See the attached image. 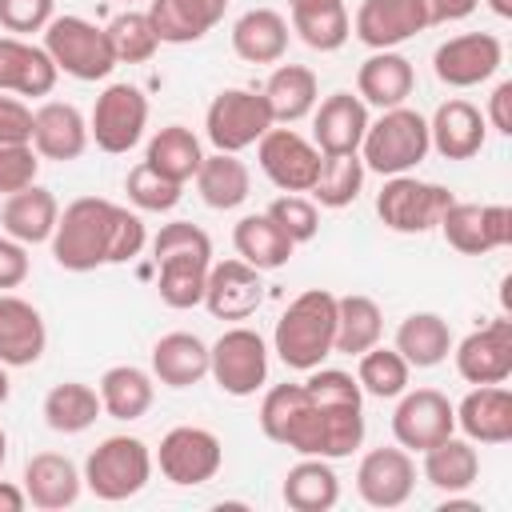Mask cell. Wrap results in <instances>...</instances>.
<instances>
[{
	"label": "cell",
	"instance_id": "6da1fadb",
	"mask_svg": "<svg viewBox=\"0 0 512 512\" xmlns=\"http://www.w3.org/2000/svg\"><path fill=\"white\" fill-rule=\"evenodd\" d=\"M260 432L300 456L344 460L364 444V392L352 372L320 364L308 380L264 392Z\"/></svg>",
	"mask_w": 512,
	"mask_h": 512
},
{
	"label": "cell",
	"instance_id": "7a4b0ae2",
	"mask_svg": "<svg viewBox=\"0 0 512 512\" xmlns=\"http://www.w3.org/2000/svg\"><path fill=\"white\" fill-rule=\"evenodd\" d=\"M148 232L144 220L104 196L72 200L52 232V260L64 272H92L104 264H128L140 256Z\"/></svg>",
	"mask_w": 512,
	"mask_h": 512
},
{
	"label": "cell",
	"instance_id": "3957f363",
	"mask_svg": "<svg viewBox=\"0 0 512 512\" xmlns=\"http://www.w3.org/2000/svg\"><path fill=\"white\" fill-rule=\"evenodd\" d=\"M152 260H156V292L168 308L184 312L204 300V280L212 268V240L200 224L172 220L152 236Z\"/></svg>",
	"mask_w": 512,
	"mask_h": 512
},
{
	"label": "cell",
	"instance_id": "277c9868",
	"mask_svg": "<svg viewBox=\"0 0 512 512\" xmlns=\"http://www.w3.org/2000/svg\"><path fill=\"white\" fill-rule=\"evenodd\" d=\"M336 344V296L328 288L300 292L276 320L272 352L292 372H312L332 356Z\"/></svg>",
	"mask_w": 512,
	"mask_h": 512
},
{
	"label": "cell",
	"instance_id": "5b68a950",
	"mask_svg": "<svg viewBox=\"0 0 512 512\" xmlns=\"http://www.w3.org/2000/svg\"><path fill=\"white\" fill-rule=\"evenodd\" d=\"M432 152L428 144V120L416 108H384L376 120H368V132L360 140V160L368 172L380 176H404L412 172L424 156Z\"/></svg>",
	"mask_w": 512,
	"mask_h": 512
},
{
	"label": "cell",
	"instance_id": "8992f818",
	"mask_svg": "<svg viewBox=\"0 0 512 512\" xmlns=\"http://www.w3.org/2000/svg\"><path fill=\"white\" fill-rule=\"evenodd\" d=\"M84 488L96 500H128L152 480V452L140 436H104L84 460Z\"/></svg>",
	"mask_w": 512,
	"mask_h": 512
},
{
	"label": "cell",
	"instance_id": "52a82bcc",
	"mask_svg": "<svg viewBox=\"0 0 512 512\" xmlns=\"http://www.w3.org/2000/svg\"><path fill=\"white\" fill-rule=\"evenodd\" d=\"M40 48L52 56L56 72H64L72 80H104L116 68L108 32L84 16H52Z\"/></svg>",
	"mask_w": 512,
	"mask_h": 512
},
{
	"label": "cell",
	"instance_id": "ba28073f",
	"mask_svg": "<svg viewBox=\"0 0 512 512\" xmlns=\"http://www.w3.org/2000/svg\"><path fill=\"white\" fill-rule=\"evenodd\" d=\"M456 196L444 184L432 180H416V176H388L384 188L376 192V216L388 232L400 236H424L440 224V216L448 212Z\"/></svg>",
	"mask_w": 512,
	"mask_h": 512
},
{
	"label": "cell",
	"instance_id": "9c48e42d",
	"mask_svg": "<svg viewBox=\"0 0 512 512\" xmlns=\"http://www.w3.org/2000/svg\"><path fill=\"white\" fill-rule=\"evenodd\" d=\"M272 124L276 120L268 112L264 92H252V88H224L212 96V104L204 112V136L212 140L216 152H244Z\"/></svg>",
	"mask_w": 512,
	"mask_h": 512
},
{
	"label": "cell",
	"instance_id": "30bf717a",
	"mask_svg": "<svg viewBox=\"0 0 512 512\" xmlns=\"http://www.w3.org/2000/svg\"><path fill=\"white\" fill-rule=\"evenodd\" d=\"M208 376L228 396H256L268 380V344L260 332L236 324L208 344Z\"/></svg>",
	"mask_w": 512,
	"mask_h": 512
},
{
	"label": "cell",
	"instance_id": "8fae6325",
	"mask_svg": "<svg viewBox=\"0 0 512 512\" xmlns=\"http://www.w3.org/2000/svg\"><path fill=\"white\" fill-rule=\"evenodd\" d=\"M148 128V96L136 84H108L88 116V136L96 140L100 152L124 156L140 144Z\"/></svg>",
	"mask_w": 512,
	"mask_h": 512
},
{
	"label": "cell",
	"instance_id": "7c38bea8",
	"mask_svg": "<svg viewBox=\"0 0 512 512\" xmlns=\"http://www.w3.org/2000/svg\"><path fill=\"white\" fill-rule=\"evenodd\" d=\"M160 464V476L176 488H196V484H208L220 464H224V444L216 432L208 428H196V424H180L172 432H164L160 448H156V460Z\"/></svg>",
	"mask_w": 512,
	"mask_h": 512
},
{
	"label": "cell",
	"instance_id": "4fadbf2b",
	"mask_svg": "<svg viewBox=\"0 0 512 512\" xmlns=\"http://www.w3.org/2000/svg\"><path fill=\"white\" fill-rule=\"evenodd\" d=\"M256 160L260 172L280 188V192H312L316 176H320V148L300 136L292 124H272L260 140H256Z\"/></svg>",
	"mask_w": 512,
	"mask_h": 512
},
{
	"label": "cell",
	"instance_id": "5bb4252c",
	"mask_svg": "<svg viewBox=\"0 0 512 512\" xmlns=\"http://www.w3.org/2000/svg\"><path fill=\"white\" fill-rule=\"evenodd\" d=\"M460 256H484L496 248L512 244V208L508 204H472V200H452L448 212L436 224Z\"/></svg>",
	"mask_w": 512,
	"mask_h": 512
},
{
	"label": "cell",
	"instance_id": "9a60e30c",
	"mask_svg": "<svg viewBox=\"0 0 512 512\" xmlns=\"http://www.w3.org/2000/svg\"><path fill=\"white\" fill-rule=\"evenodd\" d=\"M456 432V408L440 388H416L400 392V404L392 412V436L408 452H424Z\"/></svg>",
	"mask_w": 512,
	"mask_h": 512
},
{
	"label": "cell",
	"instance_id": "2e32d148",
	"mask_svg": "<svg viewBox=\"0 0 512 512\" xmlns=\"http://www.w3.org/2000/svg\"><path fill=\"white\" fill-rule=\"evenodd\" d=\"M500 64H504V44L492 32H464V36L444 40L432 52V72L448 88H476L492 80Z\"/></svg>",
	"mask_w": 512,
	"mask_h": 512
},
{
	"label": "cell",
	"instance_id": "e0dca14e",
	"mask_svg": "<svg viewBox=\"0 0 512 512\" xmlns=\"http://www.w3.org/2000/svg\"><path fill=\"white\" fill-rule=\"evenodd\" d=\"M416 488V460L408 448H372L360 456L356 492L372 508H400Z\"/></svg>",
	"mask_w": 512,
	"mask_h": 512
},
{
	"label": "cell",
	"instance_id": "ac0fdd59",
	"mask_svg": "<svg viewBox=\"0 0 512 512\" xmlns=\"http://www.w3.org/2000/svg\"><path fill=\"white\" fill-rule=\"evenodd\" d=\"M456 372L468 384H504L512 376V320H488L484 328L468 332L460 344H452Z\"/></svg>",
	"mask_w": 512,
	"mask_h": 512
},
{
	"label": "cell",
	"instance_id": "d6986e66",
	"mask_svg": "<svg viewBox=\"0 0 512 512\" xmlns=\"http://www.w3.org/2000/svg\"><path fill=\"white\" fill-rule=\"evenodd\" d=\"M216 320H248L264 304V276L260 268L236 260H220L208 268L204 280V300H200Z\"/></svg>",
	"mask_w": 512,
	"mask_h": 512
},
{
	"label": "cell",
	"instance_id": "ffe728a7",
	"mask_svg": "<svg viewBox=\"0 0 512 512\" xmlns=\"http://www.w3.org/2000/svg\"><path fill=\"white\" fill-rule=\"evenodd\" d=\"M424 28H428L424 0H360L356 20H352L356 40L368 44L372 52L396 48Z\"/></svg>",
	"mask_w": 512,
	"mask_h": 512
},
{
	"label": "cell",
	"instance_id": "44dd1931",
	"mask_svg": "<svg viewBox=\"0 0 512 512\" xmlns=\"http://www.w3.org/2000/svg\"><path fill=\"white\" fill-rule=\"evenodd\" d=\"M48 348L44 316L32 300L16 292H0V364L4 368H32Z\"/></svg>",
	"mask_w": 512,
	"mask_h": 512
},
{
	"label": "cell",
	"instance_id": "7402d4cb",
	"mask_svg": "<svg viewBox=\"0 0 512 512\" xmlns=\"http://www.w3.org/2000/svg\"><path fill=\"white\" fill-rule=\"evenodd\" d=\"M88 120L76 104L68 100H44L32 112V148L40 160H80L88 148Z\"/></svg>",
	"mask_w": 512,
	"mask_h": 512
},
{
	"label": "cell",
	"instance_id": "603a6c76",
	"mask_svg": "<svg viewBox=\"0 0 512 512\" xmlns=\"http://www.w3.org/2000/svg\"><path fill=\"white\" fill-rule=\"evenodd\" d=\"M368 132V104L352 92H332L312 108V144L320 156L360 152V140Z\"/></svg>",
	"mask_w": 512,
	"mask_h": 512
},
{
	"label": "cell",
	"instance_id": "cb8c5ba5",
	"mask_svg": "<svg viewBox=\"0 0 512 512\" xmlns=\"http://www.w3.org/2000/svg\"><path fill=\"white\" fill-rule=\"evenodd\" d=\"M484 136H488V120L476 104L452 96L444 100L432 120H428V144L444 156V160H472L480 148H484Z\"/></svg>",
	"mask_w": 512,
	"mask_h": 512
},
{
	"label": "cell",
	"instance_id": "d4e9b609",
	"mask_svg": "<svg viewBox=\"0 0 512 512\" xmlns=\"http://www.w3.org/2000/svg\"><path fill=\"white\" fill-rule=\"evenodd\" d=\"M20 488H24L32 508L60 512V508H72L80 500L84 476H80V468L64 452H36L24 464V484Z\"/></svg>",
	"mask_w": 512,
	"mask_h": 512
},
{
	"label": "cell",
	"instance_id": "484cf974",
	"mask_svg": "<svg viewBox=\"0 0 512 512\" xmlns=\"http://www.w3.org/2000/svg\"><path fill=\"white\" fill-rule=\"evenodd\" d=\"M452 408H456V424L472 444L512 440V392L504 384H472V392Z\"/></svg>",
	"mask_w": 512,
	"mask_h": 512
},
{
	"label": "cell",
	"instance_id": "4316f807",
	"mask_svg": "<svg viewBox=\"0 0 512 512\" xmlns=\"http://www.w3.org/2000/svg\"><path fill=\"white\" fill-rule=\"evenodd\" d=\"M56 64L40 44L24 36H0V92L12 96H48L56 88Z\"/></svg>",
	"mask_w": 512,
	"mask_h": 512
},
{
	"label": "cell",
	"instance_id": "83f0119b",
	"mask_svg": "<svg viewBox=\"0 0 512 512\" xmlns=\"http://www.w3.org/2000/svg\"><path fill=\"white\" fill-rule=\"evenodd\" d=\"M416 88V68L408 56L384 48V52H372L360 68H356V96L372 108H400Z\"/></svg>",
	"mask_w": 512,
	"mask_h": 512
},
{
	"label": "cell",
	"instance_id": "f1b7e54d",
	"mask_svg": "<svg viewBox=\"0 0 512 512\" xmlns=\"http://www.w3.org/2000/svg\"><path fill=\"white\" fill-rule=\"evenodd\" d=\"M228 12V0H152L148 20L160 44H196L204 40Z\"/></svg>",
	"mask_w": 512,
	"mask_h": 512
},
{
	"label": "cell",
	"instance_id": "f546056e",
	"mask_svg": "<svg viewBox=\"0 0 512 512\" xmlns=\"http://www.w3.org/2000/svg\"><path fill=\"white\" fill-rule=\"evenodd\" d=\"M56 220H60V204L40 184H28V188L4 196L0 224H4V236L20 240V244H44V240H52Z\"/></svg>",
	"mask_w": 512,
	"mask_h": 512
},
{
	"label": "cell",
	"instance_id": "4dcf8cb0",
	"mask_svg": "<svg viewBox=\"0 0 512 512\" xmlns=\"http://www.w3.org/2000/svg\"><path fill=\"white\" fill-rule=\"evenodd\" d=\"M208 376V344L196 332H168L152 344V380L164 388H192Z\"/></svg>",
	"mask_w": 512,
	"mask_h": 512
},
{
	"label": "cell",
	"instance_id": "1f68e13d",
	"mask_svg": "<svg viewBox=\"0 0 512 512\" xmlns=\"http://www.w3.org/2000/svg\"><path fill=\"white\" fill-rule=\"evenodd\" d=\"M232 52L248 64H280L288 52V20L276 8H248L232 24Z\"/></svg>",
	"mask_w": 512,
	"mask_h": 512
},
{
	"label": "cell",
	"instance_id": "d6a6232c",
	"mask_svg": "<svg viewBox=\"0 0 512 512\" xmlns=\"http://www.w3.org/2000/svg\"><path fill=\"white\" fill-rule=\"evenodd\" d=\"M232 248H236V256H240L244 264L260 268V272L284 268V264L292 260V252H296V244L284 236V228H280L268 212H252V216L236 220V228H232Z\"/></svg>",
	"mask_w": 512,
	"mask_h": 512
},
{
	"label": "cell",
	"instance_id": "836d02e7",
	"mask_svg": "<svg viewBox=\"0 0 512 512\" xmlns=\"http://www.w3.org/2000/svg\"><path fill=\"white\" fill-rule=\"evenodd\" d=\"M264 100L276 124H296L312 116V108L320 104V80L304 64H280L264 84Z\"/></svg>",
	"mask_w": 512,
	"mask_h": 512
},
{
	"label": "cell",
	"instance_id": "e575fe53",
	"mask_svg": "<svg viewBox=\"0 0 512 512\" xmlns=\"http://www.w3.org/2000/svg\"><path fill=\"white\" fill-rule=\"evenodd\" d=\"M192 180H196L200 200L208 208H216V212L240 208L248 200V192H252V172H248L244 160H236V152H212V156H204Z\"/></svg>",
	"mask_w": 512,
	"mask_h": 512
},
{
	"label": "cell",
	"instance_id": "d590c367",
	"mask_svg": "<svg viewBox=\"0 0 512 512\" xmlns=\"http://www.w3.org/2000/svg\"><path fill=\"white\" fill-rule=\"evenodd\" d=\"M452 328L440 312H412L396 328V352L408 360V368H436L452 352Z\"/></svg>",
	"mask_w": 512,
	"mask_h": 512
},
{
	"label": "cell",
	"instance_id": "8d00e7d4",
	"mask_svg": "<svg viewBox=\"0 0 512 512\" xmlns=\"http://www.w3.org/2000/svg\"><path fill=\"white\" fill-rule=\"evenodd\" d=\"M280 496H284V504L292 512H328L340 500V476L332 472V460L304 456L300 464L288 468Z\"/></svg>",
	"mask_w": 512,
	"mask_h": 512
},
{
	"label": "cell",
	"instance_id": "74e56055",
	"mask_svg": "<svg viewBox=\"0 0 512 512\" xmlns=\"http://www.w3.org/2000/svg\"><path fill=\"white\" fill-rule=\"evenodd\" d=\"M288 12H292V32H300V40L316 52H336L352 36L344 0H296L288 4Z\"/></svg>",
	"mask_w": 512,
	"mask_h": 512
},
{
	"label": "cell",
	"instance_id": "f35d334b",
	"mask_svg": "<svg viewBox=\"0 0 512 512\" xmlns=\"http://www.w3.org/2000/svg\"><path fill=\"white\" fill-rule=\"evenodd\" d=\"M100 408L112 416V420H140L152 400H156V384L144 368L136 364H112L104 376H100Z\"/></svg>",
	"mask_w": 512,
	"mask_h": 512
},
{
	"label": "cell",
	"instance_id": "ab89813d",
	"mask_svg": "<svg viewBox=\"0 0 512 512\" xmlns=\"http://www.w3.org/2000/svg\"><path fill=\"white\" fill-rule=\"evenodd\" d=\"M380 336H384V312L372 296H360V292L336 296V344H332V352L360 356L372 344H380Z\"/></svg>",
	"mask_w": 512,
	"mask_h": 512
},
{
	"label": "cell",
	"instance_id": "60d3db41",
	"mask_svg": "<svg viewBox=\"0 0 512 512\" xmlns=\"http://www.w3.org/2000/svg\"><path fill=\"white\" fill-rule=\"evenodd\" d=\"M480 476V456L472 448V440H456V436H444L440 444L424 448V480L436 488V492H468Z\"/></svg>",
	"mask_w": 512,
	"mask_h": 512
},
{
	"label": "cell",
	"instance_id": "b9f144b4",
	"mask_svg": "<svg viewBox=\"0 0 512 512\" xmlns=\"http://www.w3.org/2000/svg\"><path fill=\"white\" fill-rule=\"evenodd\" d=\"M200 160H204L200 140H196V132L184 128V124H168V128H160V132L148 140V152H144V164L156 168L160 176L176 180V184H188V180L196 176Z\"/></svg>",
	"mask_w": 512,
	"mask_h": 512
},
{
	"label": "cell",
	"instance_id": "7bdbcfd3",
	"mask_svg": "<svg viewBox=\"0 0 512 512\" xmlns=\"http://www.w3.org/2000/svg\"><path fill=\"white\" fill-rule=\"evenodd\" d=\"M100 412H104L100 408V392L80 384V380L52 384L48 396H44V424L52 432H64V436H76V432L92 428Z\"/></svg>",
	"mask_w": 512,
	"mask_h": 512
},
{
	"label": "cell",
	"instance_id": "ee69618b",
	"mask_svg": "<svg viewBox=\"0 0 512 512\" xmlns=\"http://www.w3.org/2000/svg\"><path fill=\"white\" fill-rule=\"evenodd\" d=\"M364 160L360 152H340L320 160V176L312 184V204L320 208H348L364 188Z\"/></svg>",
	"mask_w": 512,
	"mask_h": 512
},
{
	"label": "cell",
	"instance_id": "f6af8a7d",
	"mask_svg": "<svg viewBox=\"0 0 512 512\" xmlns=\"http://www.w3.org/2000/svg\"><path fill=\"white\" fill-rule=\"evenodd\" d=\"M356 360H360V364H356V384H360V392H368V396H376V400H396V396L408 388L412 368H408V360H404L396 348L372 344V348L360 352Z\"/></svg>",
	"mask_w": 512,
	"mask_h": 512
},
{
	"label": "cell",
	"instance_id": "bcb514c9",
	"mask_svg": "<svg viewBox=\"0 0 512 512\" xmlns=\"http://www.w3.org/2000/svg\"><path fill=\"white\" fill-rule=\"evenodd\" d=\"M104 32H108V44L116 52V64H144L160 48V36H156L148 12H136V8L112 16V24Z\"/></svg>",
	"mask_w": 512,
	"mask_h": 512
},
{
	"label": "cell",
	"instance_id": "7dc6e473",
	"mask_svg": "<svg viewBox=\"0 0 512 512\" xmlns=\"http://www.w3.org/2000/svg\"><path fill=\"white\" fill-rule=\"evenodd\" d=\"M124 192H128V200H132L140 212H172V208L180 204V196H184V184L160 176L156 168H148V164L140 160V164L128 172Z\"/></svg>",
	"mask_w": 512,
	"mask_h": 512
},
{
	"label": "cell",
	"instance_id": "c3c4849f",
	"mask_svg": "<svg viewBox=\"0 0 512 512\" xmlns=\"http://www.w3.org/2000/svg\"><path fill=\"white\" fill-rule=\"evenodd\" d=\"M268 216L284 228V236H288L292 244H308V240L320 232V208H316L308 196H300V192L276 196V200L268 204Z\"/></svg>",
	"mask_w": 512,
	"mask_h": 512
},
{
	"label": "cell",
	"instance_id": "681fc988",
	"mask_svg": "<svg viewBox=\"0 0 512 512\" xmlns=\"http://www.w3.org/2000/svg\"><path fill=\"white\" fill-rule=\"evenodd\" d=\"M36 172H40V156L32 144H0V196L36 184Z\"/></svg>",
	"mask_w": 512,
	"mask_h": 512
},
{
	"label": "cell",
	"instance_id": "f907efd6",
	"mask_svg": "<svg viewBox=\"0 0 512 512\" xmlns=\"http://www.w3.org/2000/svg\"><path fill=\"white\" fill-rule=\"evenodd\" d=\"M52 16H56V0H0V28L8 36L44 32Z\"/></svg>",
	"mask_w": 512,
	"mask_h": 512
},
{
	"label": "cell",
	"instance_id": "816d5d0a",
	"mask_svg": "<svg viewBox=\"0 0 512 512\" xmlns=\"http://www.w3.org/2000/svg\"><path fill=\"white\" fill-rule=\"evenodd\" d=\"M0 144H32V108L0 92Z\"/></svg>",
	"mask_w": 512,
	"mask_h": 512
},
{
	"label": "cell",
	"instance_id": "f5cc1de1",
	"mask_svg": "<svg viewBox=\"0 0 512 512\" xmlns=\"http://www.w3.org/2000/svg\"><path fill=\"white\" fill-rule=\"evenodd\" d=\"M32 272V260H28V244L12 240V236H0V292H12L28 280Z\"/></svg>",
	"mask_w": 512,
	"mask_h": 512
},
{
	"label": "cell",
	"instance_id": "db71d44e",
	"mask_svg": "<svg viewBox=\"0 0 512 512\" xmlns=\"http://www.w3.org/2000/svg\"><path fill=\"white\" fill-rule=\"evenodd\" d=\"M484 120H488V124H492L500 136H512V80H500V84L492 88Z\"/></svg>",
	"mask_w": 512,
	"mask_h": 512
},
{
	"label": "cell",
	"instance_id": "11a10c76",
	"mask_svg": "<svg viewBox=\"0 0 512 512\" xmlns=\"http://www.w3.org/2000/svg\"><path fill=\"white\" fill-rule=\"evenodd\" d=\"M480 8V0H424L428 24H456L464 16H472Z\"/></svg>",
	"mask_w": 512,
	"mask_h": 512
},
{
	"label": "cell",
	"instance_id": "9f6ffc18",
	"mask_svg": "<svg viewBox=\"0 0 512 512\" xmlns=\"http://www.w3.org/2000/svg\"><path fill=\"white\" fill-rule=\"evenodd\" d=\"M24 508H28L24 488L12 480H0V512H24Z\"/></svg>",
	"mask_w": 512,
	"mask_h": 512
},
{
	"label": "cell",
	"instance_id": "6f0895ef",
	"mask_svg": "<svg viewBox=\"0 0 512 512\" xmlns=\"http://www.w3.org/2000/svg\"><path fill=\"white\" fill-rule=\"evenodd\" d=\"M488 8H492L500 20H512V0H488Z\"/></svg>",
	"mask_w": 512,
	"mask_h": 512
},
{
	"label": "cell",
	"instance_id": "680465c9",
	"mask_svg": "<svg viewBox=\"0 0 512 512\" xmlns=\"http://www.w3.org/2000/svg\"><path fill=\"white\" fill-rule=\"evenodd\" d=\"M8 396H12V380H8V368L0 364V408L8 404Z\"/></svg>",
	"mask_w": 512,
	"mask_h": 512
},
{
	"label": "cell",
	"instance_id": "91938a15",
	"mask_svg": "<svg viewBox=\"0 0 512 512\" xmlns=\"http://www.w3.org/2000/svg\"><path fill=\"white\" fill-rule=\"evenodd\" d=\"M4 460H8V432L0 428V468H4Z\"/></svg>",
	"mask_w": 512,
	"mask_h": 512
},
{
	"label": "cell",
	"instance_id": "94428289",
	"mask_svg": "<svg viewBox=\"0 0 512 512\" xmlns=\"http://www.w3.org/2000/svg\"><path fill=\"white\" fill-rule=\"evenodd\" d=\"M124 4H136V0H124Z\"/></svg>",
	"mask_w": 512,
	"mask_h": 512
},
{
	"label": "cell",
	"instance_id": "6125c7cd",
	"mask_svg": "<svg viewBox=\"0 0 512 512\" xmlns=\"http://www.w3.org/2000/svg\"><path fill=\"white\" fill-rule=\"evenodd\" d=\"M288 4H296V0H288Z\"/></svg>",
	"mask_w": 512,
	"mask_h": 512
}]
</instances>
